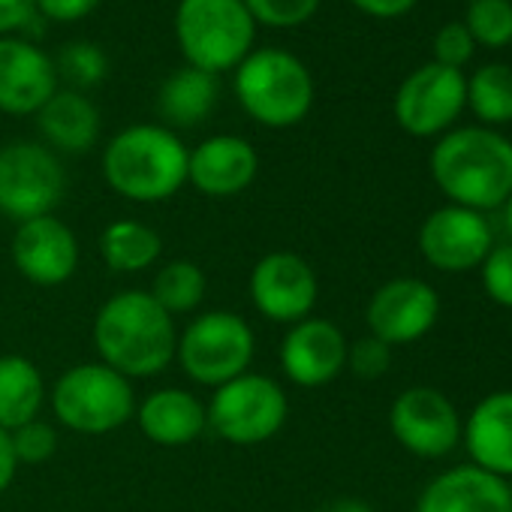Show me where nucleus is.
I'll return each instance as SVG.
<instances>
[{
  "label": "nucleus",
  "instance_id": "16",
  "mask_svg": "<svg viewBox=\"0 0 512 512\" xmlns=\"http://www.w3.org/2000/svg\"><path fill=\"white\" fill-rule=\"evenodd\" d=\"M347 338L323 317H308L287 329L281 341V371L302 389H320L347 368Z\"/></svg>",
  "mask_w": 512,
  "mask_h": 512
},
{
  "label": "nucleus",
  "instance_id": "25",
  "mask_svg": "<svg viewBox=\"0 0 512 512\" xmlns=\"http://www.w3.org/2000/svg\"><path fill=\"white\" fill-rule=\"evenodd\" d=\"M163 253V238L154 226L121 217L100 232V256L112 272L136 275L151 269Z\"/></svg>",
  "mask_w": 512,
  "mask_h": 512
},
{
  "label": "nucleus",
  "instance_id": "35",
  "mask_svg": "<svg viewBox=\"0 0 512 512\" xmlns=\"http://www.w3.org/2000/svg\"><path fill=\"white\" fill-rule=\"evenodd\" d=\"M100 4H103V0H34L37 16H40V19H49V22H58V25L82 22V19H88Z\"/></svg>",
  "mask_w": 512,
  "mask_h": 512
},
{
  "label": "nucleus",
  "instance_id": "38",
  "mask_svg": "<svg viewBox=\"0 0 512 512\" xmlns=\"http://www.w3.org/2000/svg\"><path fill=\"white\" fill-rule=\"evenodd\" d=\"M16 473H19V461H16L13 443H10V431L0 428V494L13 485Z\"/></svg>",
  "mask_w": 512,
  "mask_h": 512
},
{
  "label": "nucleus",
  "instance_id": "20",
  "mask_svg": "<svg viewBox=\"0 0 512 512\" xmlns=\"http://www.w3.org/2000/svg\"><path fill=\"white\" fill-rule=\"evenodd\" d=\"M133 419L139 422V431L151 443L166 449L190 446L208 428L205 404L190 389H178V386H163L145 395L136 404Z\"/></svg>",
  "mask_w": 512,
  "mask_h": 512
},
{
  "label": "nucleus",
  "instance_id": "27",
  "mask_svg": "<svg viewBox=\"0 0 512 512\" xmlns=\"http://www.w3.org/2000/svg\"><path fill=\"white\" fill-rule=\"evenodd\" d=\"M467 103L485 124L512 121V67L485 64L467 82Z\"/></svg>",
  "mask_w": 512,
  "mask_h": 512
},
{
  "label": "nucleus",
  "instance_id": "31",
  "mask_svg": "<svg viewBox=\"0 0 512 512\" xmlns=\"http://www.w3.org/2000/svg\"><path fill=\"white\" fill-rule=\"evenodd\" d=\"M10 443H13V452H16L19 467L22 464H28V467L46 464L58 452V434L43 419H34V422L10 431Z\"/></svg>",
  "mask_w": 512,
  "mask_h": 512
},
{
  "label": "nucleus",
  "instance_id": "6",
  "mask_svg": "<svg viewBox=\"0 0 512 512\" xmlns=\"http://www.w3.org/2000/svg\"><path fill=\"white\" fill-rule=\"evenodd\" d=\"M133 383L103 362H82L67 368L52 386L55 419L88 437L112 434L136 416Z\"/></svg>",
  "mask_w": 512,
  "mask_h": 512
},
{
  "label": "nucleus",
  "instance_id": "23",
  "mask_svg": "<svg viewBox=\"0 0 512 512\" xmlns=\"http://www.w3.org/2000/svg\"><path fill=\"white\" fill-rule=\"evenodd\" d=\"M46 404V380L40 368L19 353L0 356V428L16 431L34 419Z\"/></svg>",
  "mask_w": 512,
  "mask_h": 512
},
{
  "label": "nucleus",
  "instance_id": "8",
  "mask_svg": "<svg viewBox=\"0 0 512 512\" xmlns=\"http://www.w3.org/2000/svg\"><path fill=\"white\" fill-rule=\"evenodd\" d=\"M256 353V335L250 323L235 311H208L187 323L178 335L175 359L181 371L196 383L217 389L244 371H250Z\"/></svg>",
  "mask_w": 512,
  "mask_h": 512
},
{
  "label": "nucleus",
  "instance_id": "5",
  "mask_svg": "<svg viewBox=\"0 0 512 512\" xmlns=\"http://www.w3.org/2000/svg\"><path fill=\"white\" fill-rule=\"evenodd\" d=\"M175 40L187 67L217 76L253 52L256 22L244 0H178Z\"/></svg>",
  "mask_w": 512,
  "mask_h": 512
},
{
  "label": "nucleus",
  "instance_id": "30",
  "mask_svg": "<svg viewBox=\"0 0 512 512\" xmlns=\"http://www.w3.org/2000/svg\"><path fill=\"white\" fill-rule=\"evenodd\" d=\"M244 7L256 25L287 31L311 22L320 10V0H244Z\"/></svg>",
  "mask_w": 512,
  "mask_h": 512
},
{
  "label": "nucleus",
  "instance_id": "33",
  "mask_svg": "<svg viewBox=\"0 0 512 512\" xmlns=\"http://www.w3.org/2000/svg\"><path fill=\"white\" fill-rule=\"evenodd\" d=\"M389 365H392V347L374 335H365L353 347H347V368L362 380L383 377L389 371Z\"/></svg>",
  "mask_w": 512,
  "mask_h": 512
},
{
  "label": "nucleus",
  "instance_id": "41",
  "mask_svg": "<svg viewBox=\"0 0 512 512\" xmlns=\"http://www.w3.org/2000/svg\"><path fill=\"white\" fill-rule=\"evenodd\" d=\"M509 491H512V485H509Z\"/></svg>",
  "mask_w": 512,
  "mask_h": 512
},
{
  "label": "nucleus",
  "instance_id": "26",
  "mask_svg": "<svg viewBox=\"0 0 512 512\" xmlns=\"http://www.w3.org/2000/svg\"><path fill=\"white\" fill-rule=\"evenodd\" d=\"M148 293L169 317H181L202 305L208 293V281H205V272L193 260H172L154 275V284Z\"/></svg>",
  "mask_w": 512,
  "mask_h": 512
},
{
  "label": "nucleus",
  "instance_id": "10",
  "mask_svg": "<svg viewBox=\"0 0 512 512\" xmlns=\"http://www.w3.org/2000/svg\"><path fill=\"white\" fill-rule=\"evenodd\" d=\"M250 302L266 320L296 326L308 320L320 299L314 266L293 250H272L250 269Z\"/></svg>",
  "mask_w": 512,
  "mask_h": 512
},
{
  "label": "nucleus",
  "instance_id": "36",
  "mask_svg": "<svg viewBox=\"0 0 512 512\" xmlns=\"http://www.w3.org/2000/svg\"><path fill=\"white\" fill-rule=\"evenodd\" d=\"M37 19L34 0H0V37H13Z\"/></svg>",
  "mask_w": 512,
  "mask_h": 512
},
{
  "label": "nucleus",
  "instance_id": "21",
  "mask_svg": "<svg viewBox=\"0 0 512 512\" xmlns=\"http://www.w3.org/2000/svg\"><path fill=\"white\" fill-rule=\"evenodd\" d=\"M464 443L476 467L494 476H512V392H494L482 398L467 425Z\"/></svg>",
  "mask_w": 512,
  "mask_h": 512
},
{
  "label": "nucleus",
  "instance_id": "3",
  "mask_svg": "<svg viewBox=\"0 0 512 512\" xmlns=\"http://www.w3.org/2000/svg\"><path fill=\"white\" fill-rule=\"evenodd\" d=\"M431 175L452 205L497 208L512 196V142L485 127L452 130L431 151Z\"/></svg>",
  "mask_w": 512,
  "mask_h": 512
},
{
  "label": "nucleus",
  "instance_id": "4",
  "mask_svg": "<svg viewBox=\"0 0 512 512\" xmlns=\"http://www.w3.org/2000/svg\"><path fill=\"white\" fill-rule=\"evenodd\" d=\"M238 106L263 127L287 130L308 118L314 106V76L287 49H256L232 79Z\"/></svg>",
  "mask_w": 512,
  "mask_h": 512
},
{
  "label": "nucleus",
  "instance_id": "18",
  "mask_svg": "<svg viewBox=\"0 0 512 512\" xmlns=\"http://www.w3.org/2000/svg\"><path fill=\"white\" fill-rule=\"evenodd\" d=\"M256 172H260V154L247 139L232 133L202 139L187 157V181L208 199L244 193Z\"/></svg>",
  "mask_w": 512,
  "mask_h": 512
},
{
  "label": "nucleus",
  "instance_id": "15",
  "mask_svg": "<svg viewBox=\"0 0 512 512\" xmlns=\"http://www.w3.org/2000/svg\"><path fill=\"white\" fill-rule=\"evenodd\" d=\"M13 266L37 287H61L79 269V238L55 214L25 220L13 235Z\"/></svg>",
  "mask_w": 512,
  "mask_h": 512
},
{
  "label": "nucleus",
  "instance_id": "14",
  "mask_svg": "<svg viewBox=\"0 0 512 512\" xmlns=\"http://www.w3.org/2000/svg\"><path fill=\"white\" fill-rule=\"evenodd\" d=\"M440 317V299L419 278H395L383 284L365 311L368 329L389 347H404L425 338Z\"/></svg>",
  "mask_w": 512,
  "mask_h": 512
},
{
  "label": "nucleus",
  "instance_id": "11",
  "mask_svg": "<svg viewBox=\"0 0 512 512\" xmlns=\"http://www.w3.org/2000/svg\"><path fill=\"white\" fill-rule=\"evenodd\" d=\"M467 103V79L461 70L443 64H425L404 79L395 94V118L410 136L443 133Z\"/></svg>",
  "mask_w": 512,
  "mask_h": 512
},
{
  "label": "nucleus",
  "instance_id": "40",
  "mask_svg": "<svg viewBox=\"0 0 512 512\" xmlns=\"http://www.w3.org/2000/svg\"><path fill=\"white\" fill-rule=\"evenodd\" d=\"M503 205H506V232H509V244H512V196Z\"/></svg>",
  "mask_w": 512,
  "mask_h": 512
},
{
  "label": "nucleus",
  "instance_id": "17",
  "mask_svg": "<svg viewBox=\"0 0 512 512\" xmlns=\"http://www.w3.org/2000/svg\"><path fill=\"white\" fill-rule=\"evenodd\" d=\"M58 91L55 61L31 40L0 37V112L37 115Z\"/></svg>",
  "mask_w": 512,
  "mask_h": 512
},
{
  "label": "nucleus",
  "instance_id": "1",
  "mask_svg": "<svg viewBox=\"0 0 512 512\" xmlns=\"http://www.w3.org/2000/svg\"><path fill=\"white\" fill-rule=\"evenodd\" d=\"M100 362L127 380L163 374L178 347L175 317H169L148 290H121L106 299L91 329Z\"/></svg>",
  "mask_w": 512,
  "mask_h": 512
},
{
  "label": "nucleus",
  "instance_id": "12",
  "mask_svg": "<svg viewBox=\"0 0 512 512\" xmlns=\"http://www.w3.org/2000/svg\"><path fill=\"white\" fill-rule=\"evenodd\" d=\"M389 428L395 440L419 458H440L461 440L455 404L431 386L404 389L389 410Z\"/></svg>",
  "mask_w": 512,
  "mask_h": 512
},
{
  "label": "nucleus",
  "instance_id": "19",
  "mask_svg": "<svg viewBox=\"0 0 512 512\" xmlns=\"http://www.w3.org/2000/svg\"><path fill=\"white\" fill-rule=\"evenodd\" d=\"M416 512H512V491L476 464L452 467L425 485Z\"/></svg>",
  "mask_w": 512,
  "mask_h": 512
},
{
  "label": "nucleus",
  "instance_id": "13",
  "mask_svg": "<svg viewBox=\"0 0 512 512\" xmlns=\"http://www.w3.org/2000/svg\"><path fill=\"white\" fill-rule=\"evenodd\" d=\"M494 247V235L488 220L479 211L446 205L425 217L419 229V250L425 263L437 272H470L482 266L488 250Z\"/></svg>",
  "mask_w": 512,
  "mask_h": 512
},
{
  "label": "nucleus",
  "instance_id": "22",
  "mask_svg": "<svg viewBox=\"0 0 512 512\" xmlns=\"http://www.w3.org/2000/svg\"><path fill=\"white\" fill-rule=\"evenodd\" d=\"M37 127L46 148L64 154H85L100 139V112L85 91L58 88L37 112Z\"/></svg>",
  "mask_w": 512,
  "mask_h": 512
},
{
  "label": "nucleus",
  "instance_id": "32",
  "mask_svg": "<svg viewBox=\"0 0 512 512\" xmlns=\"http://www.w3.org/2000/svg\"><path fill=\"white\" fill-rule=\"evenodd\" d=\"M482 287L491 302L512 308V244H497L482 260Z\"/></svg>",
  "mask_w": 512,
  "mask_h": 512
},
{
  "label": "nucleus",
  "instance_id": "34",
  "mask_svg": "<svg viewBox=\"0 0 512 512\" xmlns=\"http://www.w3.org/2000/svg\"><path fill=\"white\" fill-rule=\"evenodd\" d=\"M473 37L470 31L461 25V22H452V25H443L434 37V64H443V67H452V70H461L470 58H473Z\"/></svg>",
  "mask_w": 512,
  "mask_h": 512
},
{
  "label": "nucleus",
  "instance_id": "2",
  "mask_svg": "<svg viewBox=\"0 0 512 512\" xmlns=\"http://www.w3.org/2000/svg\"><path fill=\"white\" fill-rule=\"evenodd\" d=\"M187 157V145L166 124H130L103 148V178L118 196L157 205L187 184Z\"/></svg>",
  "mask_w": 512,
  "mask_h": 512
},
{
  "label": "nucleus",
  "instance_id": "29",
  "mask_svg": "<svg viewBox=\"0 0 512 512\" xmlns=\"http://www.w3.org/2000/svg\"><path fill=\"white\" fill-rule=\"evenodd\" d=\"M55 70H58V76H64L70 82L73 91H82V88H94L97 82H103L106 73H109V64H106V55L97 46L73 43L58 55Z\"/></svg>",
  "mask_w": 512,
  "mask_h": 512
},
{
  "label": "nucleus",
  "instance_id": "37",
  "mask_svg": "<svg viewBox=\"0 0 512 512\" xmlns=\"http://www.w3.org/2000/svg\"><path fill=\"white\" fill-rule=\"evenodd\" d=\"M350 4L368 16H377V19H398L407 10H413L416 0H350Z\"/></svg>",
  "mask_w": 512,
  "mask_h": 512
},
{
  "label": "nucleus",
  "instance_id": "28",
  "mask_svg": "<svg viewBox=\"0 0 512 512\" xmlns=\"http://www.w3.org/2000/svg\"><path fill=\"white\" fill-rule=\"evenodd\" d=\"M473 43L488 49H503L512 43V4L509 0H470L467 22Z\"/></svg>",
  "mask_w": 512,
  "mask_h": 512
},
{
  "label": "nucleus",
  "instance_id": "9",
  "mask_svg": "<svg viewBox=\"0 0 512 512\" xmlns=\"http://www.w3.org/2000/svg\"><path fill=\"white\" fill-rule=\"evenodd\" d=\"M67 190V175L43 142H10L0 148V214L25 223L55 214Z\"/></svg>",
  "mask_w": 512,
  "mask_h": 512
},
{
  "label": "nucleus",
  "instance_id": "7",
  "mask_svg": "<svg viewBox=\"0 0 512 512\" xmlns=\"http://www.w3.org/2000/svg\"><path fill=\"white\" fill-rule=\"evenodd\" d=\"M208 428L232 446H260L281 434L290 416L284 386L266 374L244 371L214 389L205 404Z\"/></svg>",
  "mask_w": 512,
  "mask_h": 512
},
{
  "label": "nucleus",
  "instance_id": "39",
  "mask_svg": "<svg viewBox=\"0 0 512 512\" xmlns=\"http://www.w3.org/2000/svg\"><path fill=\"white\" fill-rule=\"evenodd\" d=\"M320 512H374V506H368L365 500H356V497H341V500L323 506Z\"/></svg>",
  "mask_w": 512,
  "mask_h": 512
},
{
  "label": "nucleus",
  "instance_id": "24",
  "mask_svg": "<svg viewBox=\"0 0 512 512\" xmlns=\"http://www.w3.org/2000/svg\"><path fill=\"white\" fill-rule=\"evenodd\" d=\"M217 103V76L196 70V67H181L175 70L157 94V109L166 127H196L202 124Z\"/></svg>",
  "mask_w": 512,
  "mask_h": 512
}]
</instances>
